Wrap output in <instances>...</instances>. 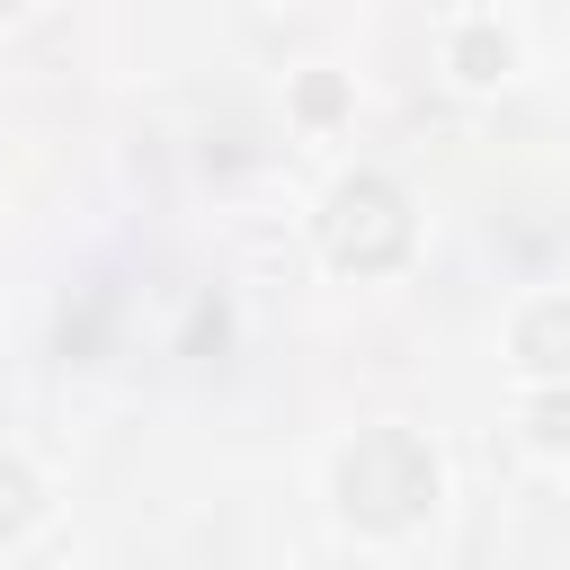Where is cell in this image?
Returning a JSON list of instances; mask_svg holds the SVG:
<instances>
[{"mask_svg": "<svg viewBox=\"0 0 570 570\" xmlns=\"http://www.w3.org/2000/svg\"><path fill=\"white\" fill-rule=\"evenodd\" d=\"M330 490H338V508H347L365 534H401V525H419V517L436 508L445 472H436V454H428L410 428H365L356 445H338Z\"/></svg>", "mask_w": 570, "mask_h": 570, "instance_id": "1", "label": "cell"}, {"mask_svg": "<svg viewBox=\"0 0 570 570\" xmlns=\"http://www.w3.org/2000/svg\"><path fill=\"white\" fill-rule=\"evenodd\" d=\"M321 249H330L338 267H356V276L392 267V258L410 249V196H401L392 178H374V169L338 178V187L321 196Z\"/></svg>", "mask_w": 570, "mask_h": 570, "instance_id": "2", "label": "cell"}, {"mask_svg": "<svg viewBox=\"0 0 570 570\" xmlns=\"http://www.w3.org/2000/svg\"><path fill=\"white\" fill-rule=\"evenodd\" d=\"M517 365L525 374H570V294H543L517 312Z\"/></svg>", "mask_w": 570, "mask_h": 570, "instance_id": "3", "label": "cell"}, {"mask_svg": "<svg viewBox=\"0 0 570 570\" xmlns=\"http://www.w3.org/2000/svg\"><path fill=\"white\" fill-rule=\"evenodd\" d=\"M508 62H517V45H508V27H490V18H472V27L454 36V71H463L472 89H490V80H508Z\"/></svg>", "mask_w": 570, "mask_h": 570, "instance_id": "4", "label": "cell"}, {"mask_svg": "<svg viewBox=\"0 0 570 570\" xmlns=\"http://www.w3.org/2000/svg\"><path fill=\"white\" fill-rule=\"evenodd\" d=\"M36 517H45V481H36L18 454H0V543H18Z\"/></svg>", "mask_w": 570, "mask_h": 570, "instance_id": "5", "label": "cell"}, {"mask_svg": "<svg viewBox=\"0 0 570 570\" xmlns=\"http://www.w3.org/2000/svg\"><path fill=\"white\" fill-rule=\"evenodd\" d=\"M525 436H534L543 454H570V392H534V401H525Z\"/></svg>", "mask_w": 570, "mask_h": 570, "instance_id": "6", "label": "cell"}, {"mask_svg": "<svg viewBox=\"0 0 570 570\" xmlns=\"http://www.w3.org/2000/svg\"><path fill=\"white\" fill-rule=\"evenodd\" d=\"M303 116H338V80H303Z\"/></svg>", "mask_w": 570, "mask_h": 570, "instance_id": "7", "label": "cell"}, {"mask_svg": "<svg viewBox=\"0 0 570 570\" xmlns=\"http://www.w3.org/2000/svg\"><path fill=\"white\" fill-rule=\"evenodd\" d=\"M9 9H18V0H0V18H9Z\"/></svg>", "mask_w": 570, "mask_h": 570, "instance_id": "8", "label": "cell"}]
</instances>
